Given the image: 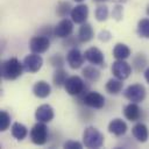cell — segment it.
I'll use <instances>...</instances> for the list:
<instances>
[{"instance_id": "cell-35", "label": "cell", "mask_w": 149, "mask_h": 149, "mask_svg": "<svg viewBox=\"0 0 149 149\" xmlns=\"http://www.w3.org/2000/svg\"><path fill=\"white\" fill-rule=\"evenodd\" d=\"M98 38H99L101 42H108V41L112 38V34H111L108 30H102V31L99 33Z\"/></svg>"}, {"instance_id": "cell-9", "label": "cell", "mask_w": 149, "mask_h": 149, "mask_svg": "<svg viewBox=\"0 0 149 149\" xmlns=\"http://www.w3.org/2000/svg\"><path fill=\"white\" fill-rule=\"evenodd\" d=\"M112 73L115 78L125 80L130 76L132 66L129 63L126 62V59H116L112 64Z\"/></svg>"}, {"instance_id": "cell-15", "label": "cell", "mask_w": 149, "mask_h": 149, "mask_svg": "<svg viewBox=\"0 0 149 149\" xmlns=\"http://www.w3.org/2000/svg\"><path fill=\"white\" fill-rule=\"evenodd\" d=\"M142 109L141 107L137 105V102H129L123 108V115L127 120L129 121H133V122H136L141 119L142 116Z\"/></svg>"}, {"instance_id": "cell-36", "label": "cell", "mask_w": 149, "mask_h": 149, "mask_svg": "<svg viewBox=\"0 0 149 149\" xmlns=\"http://www.w3.org/2000/svg\"><path fill=\"white\" fill-rule=\"evenodd\" d=\"M143 73H144V79H146V81L149 84V68H147Z\"/></svg>"}, {"instance_id": "cell-2", "label": "cell", "mask_w": 149, "mask_h": 149, "mask_svg": "<svg viewBox=\"0 0 149 149\" xmlns=\"http://www.w3.org/2000/svg\"><path fill=\"white\" fill-rule=\"evenodd\" d=\"M64 88L68 94H70L72 97H77L78 99H80L87 92V85L85 84L84 79L79 76L68 77V79L64 84Z\"/></svg>"}, {"instance_id": "cell-7", "label": "cell", "mask_w": 149, "mask_h": 149, "mask_svg": "<svg viewBox=\"0 0 149 149\" xmlns=\"http://www.w3.org/2000/svg\"><path fill=\"white\" fill-rule=\"evenodd\" d=\"M22 63H23V68H24L26 72L35 73L41 70V68L43 65V58L40 56V54L31 52L23 58Z\"/></svg>"}, {"instance_id": "cell-19", "label": "cell", "mask_w": 149, "mask_h": 149, "mask_svg": "<svg viewBox=\"0 0 149 149\" xmlns=\"http://www.w3.org/2000/svg\"><path fill=\"white\" fill-rule=\"evenodd\" d=\"M77 37L80 41V43H87V42H90L94 37V31H93L92 26L90 23H87V22L81 23L80 27H79Z\"/></svg>"}, {"instance_id": "cell-17", "label": "cell", "mask_w": 149, "mask_h": 149, "mask_svg": "<svg viewBox=\"0 0 149 149\" xmlns=\"http://www.w3.org/2000/svg\"><path fill=\"white\" fill-rule=\"evenodd\" d=\"M107 129H108V132L111 134H113L115 136H122L127 132V123L122 119L115 118V119L109 121Z\"/></svg>"}, {"instance_id": "cell-21", "label": "cell", "mask_w": 149, "mask_h": 149, "mask_svg": "<svg viewBox=\"0 0 149 149\" xmlns=\"http://www.w3.org/2000/svg\"><path fill=\"white\" fill-rule=\"evenodd\" d=\"M105 88H106V91H107L109 94L116 95V94H119V93L122 91V88H123V83H122L121 79H118V78L114 77V78H111V79L107 80V83H106V85H105Z\"/></svg>"}, {"instance_id": "cell-8", "label": "cell", "mask_w": 149, "mask_h": 149, "mask_svg": "<svg viewBox=\"0 0 149 149\" xmlns=\"http://www.w3.org/2000/svg\"><path fill=\"white\" fill-rule=\"evenodd\" d=\"M50 48V38L43 35L33 36L29 41V49L35 54H43Z\"/></svg>"}, {"instance_id": "cell-38", "label": "cell", "mask_w": 149, "mask_h": 149, "mask_svg": "<svg viewBox=\"0 0 149 149\" xmlns=\"http://www.w3.org/2000/svg\"><path fill=\"white\" fill-rule=\"evenodd\" d=\"M147 15H148V16H149V5H148V6H147Z\"/></svg>"}, {"instance_id": "cell-6", "label": "cell", "mask_w": 149, "mask_h": 149, "mask_svg": "<svg viewBox=\"0 0 149 149\" xmlns=\"http://www.w3.org/2000/svg\"><path fill=\"white\" fill-rule=\"evenodd\" d=\"M123 95L130 102H142L146 98V87L142 84H132L125 88Z\"/></svg>"}, {"instance_id": "cell-33", "label": "cell", "mask_w": 149, "mask_h": 149, "mask_svg": "<svg viewBox=\"0 0 149 149\" xmlns=\"http://www.w3.org/2000/svg\"><path fill=\"white\" fill-rule=\"evenodd\" d=\"M84 146V143H80L78 141H73V140H68L66 142H64L63 147L66 148V149H81Z\"/></svg>"}, {"instance_id": "cell-18", "label": "cell", "mask_w": 149, "mask_h": 149, "mask_svg": "<svg viewBox=\"0 0 149 149\" xmlns=\"http://www.w3.org/2000/svg\"><path fill=\"white\" fill-rule=\"evenodd\" d=\"M33 93H34L35 97L41 98V99H44V98H47V97L50 95V93H51V86L45 80H38L33 86Z\"/></svg>"}, {"instance_id": "cell-22", "label": "cell", "mask_w": 149, "mask_h": 149, "mask_svg": "<svg viewBox=\"0 0 149 149\" xmlns=\"http://www.w3.org/2000/svg\"><path fill=\"white\" fill-rule=\"evenodd\" d=\"M81 73H83V77H84L87 81H90V83H94V81L99 80V78H100V71H99V70L95 68V65H93V64L85 66V68L83 69Z\"/></svg>"}, {"instance_id": "cell-37", "label": "cell", "mask_w": 149, "mask_h": 149, "mask_svg": "<svg viewBox=\"0 0 149 149\" xmlns=\"http://www.w3.org/2000/svg\"><path fill=\"white\" fill-rule=\"evenodd\" d=\"M94 2H104V1H108V0H93Z\"/></svg>"}, {"instance_id": "cell-10", "label": "cell", "mask_w": 149, "mask_h": 149, "mask_svg": "<svg viewBox=\"0 0 149 149\" xmlns=\"http://www.w3.org/2000/svg\"><path fill=\"white\" fill-rule=\"evenodd\" d=\"M73 21L66 17H63L55 27H54V36L59 38H66L72 35L73 31Z\"/></svg>"}, {"instance_id": "cell-32", "label": "cell", "mask_w": 149, "mask_h": 149, "mask_svg": "<svg viewBox=\"0 0 149 149\" xmlns=\"http://www.w3.org/2000/svg\"><path fill=\"white\" fill-rule=\"evenodd\" d=\"M64 40V42H63V44H64V47H68V48H77V45L80 43V41L78 40V37L76 38V37H73L72 35H70L69 37H66V38H63Z\"/></svg>"}, {"instance_id": "cell-13", "label": "cell", "mask_w": 149, "mask_h": 149, "mask_svg": "<svg viewBox=\"0 0 149 149\" xmlns=\"http://www.w3.org/2000/svg\"><path fill=\"white\" fill-rule=\"evenodd\" d=\"M54 116H55L54 108L48 104H43V105L38 106L35 111V119L40 122L48 123L54 119Z\"/></svg>"}, {"instance_id": "cell-30", "label": "cell", "mask_w": 149, "mask_h": 149, "mask_svg": "<svg viewBox=\"0 0 149 149\" xmlns=\"http://www.w3.org/2000/svg\"><path fill=\"white\" fill-rule=\"evenodd\" d=\"M49 62H50V64H51L54 68H63V65H64V58H63V56L59 55V54L52 55V56L49 58Z\"/></svg>"}, {"instance_id": "cell-31", "label": "cell", "mask_w": 149, "mask_h": 149, "mask_svg": "<svg viewBox=\"0 0 149 149\" xmlns=\"http://www.w3.org/2000/svg\"><path fill=\"white\" fill-rule=\"evenodd\" d=\"M112 16L116 21H121L122 20V17H123V8H122V6L120 3H116L114 6V8L112 10Z\"/></svg>"}, {"instance_id": "cell-29", "label": "cell", "mask_w": 149, "mask_h": 149, "mask_svg": "<svg viewBox=\"0 0 149 149\" xmlns=\"http://www.w3.org/2000/svg\"><path fill=\"white\" fill-rule=\"evenodd\" d=\"M10 115L6 111H0V130L6 132L10 126Z\"/></svg>"}, {"instance_id": "cell-27", "label": "cell", "mask_w": 149, "mask_h": 149, "mask_svg": "<svg viewBox=\"0 0 149 149\" xmlns=\"http://www.w3.org/2000/svg\"><path fill=\"white\" fill-rule=\"evenodd\" d=\"M72 6L70 5V2L68 1H61L58 5H57V8H56V13L59 17H66L68 15H70L71 10H72Z\"/></svg>"}, {"instance_id": "cell-26", "label": "cell", "mask_w": 149, "mask_h": 149, "mask_svg": "<svg viewBox=\"0 0 149 149\" xmlns=\"http://www.w3.org/2000/svg\"><path fill=\"white\" fill-rule=\"evenodd\" d=\"M136 33L140 37L149 40V19H141L137 22L136 27Z\"/></svg>"}, {"instance_id": "cell-3", "label": "cell", "mask_w": 149, "mask_h": 149, "mask_svg": "<svg viewBox=\"0 0 149 149\" xmlns=\"http://www.w3.org/2000/svg\"><path fill=\"white\" fill-rule=\"evenodd\" d=\"M104 134L95 127H86L83 133V143L86 148L98 149L104 146Z\"/></svg>"}, {"instance_id": "cell-20", "label": "cell", "mask_w": 149, "mask_h": 149, "mask_svg": "<svg viewBox=\"0 0 149 149\" xmlns=\"http://www.w3.org/2000/svg\"><path fill=\"white\" fill-rule=\"evenodd\" d=\"M10 132H12L13 137L16 139L17 141L24 140L28 135V128L21 122H14L10 127Z\"/></svg>"}, {"instance_id": "cell-16", "label": "cell", "mask_w": 149, "mask_h": 149, "mask_svg": "<svg viewBox=\"0 0 149 149\" xmlns=\"http://www.w3.org/2000/svg\"><path fill=\"white\" fill-rule=\"evenodd\" d=\"M132 134H133L134 139L137 142H141V143L147 142L148 141V137H149L148 127L143 122H136L133 126V128H132Z\"/></svg>"}, {"instance_id": "cell-28", "label": "cell", "mask_w": 149, "mask_h": 149, "mask_svg": "<svg viewBox=\"0 0 149 149\" xmlns=\"http://www.w3.org/2000/svg\"><path fill=\"white\" fill-rule=\"evenodd\" d=\"M108 13H109V12H108V7H107L106 5H104V3H101V5H98V6H97L95 12H94V16H95L97 21L104 22V21L107 20Z\"/></svg>"}, {"instance_id": "cell-14", "label": "cell", "mask_w": 149, "mask_h": 149, "mask_svg": "<svg viewBox=\"0 0 149 149\" xmlns=\"http://www.w3.org/2000/svg\"><path fill=\"white\" fill-rule=\"evenodd\" d=\"M70 17L74 23H78V24L86 22L87 17H88V7L84 3L77 5L76 7L72 8V10L70 13Z\"/></svg>"}, {"instance_id": "cell-34", "label": "cell", "mask_w": 149, "mask_h": 149, "mask_svg": "<svg viewBox=\"0 0 149 149\" xmlns=\"http://www.w3.org/2000/svg\"><path fill=\"white\" fill-rule=\"evenodd\" d=\"M38 35H43V36H47V37H51L54 35V28L51 26H44L40 29L38 31Z\"/></svg>"}, {"instance_id": "cell-5", "label": "cell", "mask_w": 149, "mask_h": 149, "mask_svg": "<svg viewBox=\"0 0 149 149\" xmlns=\"http://www.w3.org/2000/svg\"><path fill=\"white\" fill-rule=\"evenodd\" d=\"M79 100L84 106L93 109H101L105 106V97L97 91H87Z\"/></svg>"}, {"instance_id": "cell-4", "label": "cell", "mask_w": 149, "mask_h": 149, "mask_svg": "<svg viewBox=\"0 0 149 149\" xmlns=\"http://www.w3.org/2000/svg\"><path fill=\"white\" fill-rule=\"evenodd\" d=\"M30 140L36 146H43L49 140V128L44 122L37 121L30 129Z\"/></svg>"}, {"instance_id": "cell-23", "label": "cell", "mask_w": 149, "mask_h": 149, "mask_svg": "<svg viewBox=\"0 0 149 149\" xmlns=\"http://www.w3.org/2000/svg\"><path fill=\"white\" fill-rule=\"evenodd\" d=\"M113 56L115 59H127L130 56V49L125 43H116L113 48Z\"/></svg>"}, {"instance_id": "cell-24", "label": "cell", "mask_w": 149, "mask_h": 149, "mask_svg": "<svg viewBox=\"0 0 149 149\" xmlns=\"http://www.w3.org/2000/svg\"><path fill=\"white\" fill-rule=\"evenodd\" d=\"M68 79V72L63 68H56L52 74V83L56 87H64V84Z\"/></svg>"}, {"instance_id": "cell-11", "label": "cell", "mask_w": 149, "mask_h": 149, "mask_svg": "<svg viewBox=\"0 0 149 149\" xmlns=\"http://www.w3.org/2000/svg\"><path fill=\"white\" fill-rule=\"evenodd\" d=\"M84 57L88 63L95 66H105V56L102 51L97 47H91L86 49L84 52Z\"/></svg>"}, {"instance_id": "cell-1", "label": "cell", "mask_w": 149, "mask_h": 149, "mask_svg": "<svg viewBox=\"0 0 149 149\" xmlns=\"http://www.w3.org/2000/svg\"><path fill=\"white\" fill-rule=\"evenodd\" d=\"M24 71L23 63L20 62L16 57H10L1 63L0 73L1 77L6 80H15L17 79L22 72Z\"/></svg>"}, {"instance_id": "cell-12", "label": "cell", "mask_w": 149, "mask_h": 149, "mask_svg": "<svg viewBox=\"0 0 149 149\" xmlns=\"http://www.w3.org/2000/svg\"><path fill=\"white\" fill-rule=\"evenodd\" d=\"M65 59L72 70H77L81 68V65L84 64L85 57H84V54H81V51L78 48H71L68 51Z\"/></svg>"}, {"instance_id": "cell-39", "label": "cell", "mask_w": 149, "mask_h": 149, "mask_svg": "<svg viewBox=\"0 0 149 149\" xmlns=\"http://www.w3.org/2000/svg\"><path fill=\"white\" fill-rule=\"evenodd\" d=\"M73 1H76V2H83L84 0H73Z\"/></svg>"}, {"instance_id": "cell-25", "label": "cell", "mask_w": 149, "mask_h": 149, "mask_svg": "<svg viewBox=\"0 0 149 149\" xmlns=\"http://www.w3.org/2000/svg\"><path fill=\"white\" fill-rule=\"evenodd\" d=\"M147 64H148V61H147V57L139 52L136 54L134 57H133V61H132V66L133 69L136 71V72H141V71H144L147 69Z\"/></svg>"}]
</instances>
